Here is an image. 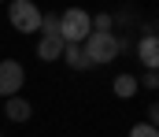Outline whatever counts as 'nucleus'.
<instances>
[{"instance_id":"f257e3e1","label":"nucleus","mask_w":159,"mask_h":137,"mask_svg":"<svg viewBox=\"0 0 159 137\" xmlns=\"http://www.w3.org/2000/svg\"><path fill=\"white\" fill-rule=\"evenodd\" d=\"M89 34H93V19H89V11L67 7V11L59 15V37H63L67 45H81Z\"/></svg>"},{"instance_id":"f03ea898","label":"nucleus","mask_w":159,"mask_h":137,"mask_svg":"<svg viewBox=\"0 0 159 137\" xmlns=\"http://www.w3.org/2000/svg\"><path fill=\"white\" fill-rule=\"evenodd\" d=\"M81 52H85V59H89L93 67H96V63H111L122 52V41L115 34H89V37L81 41Z\"/></svg>"},{"instance_id":"7ed1b4c3","label":"nucleus","mask_w":159,"mask_h":137,"mask_svg":"<svg viewBox=\"0 0 159 137\" xmlns=\"http://www.w3.org/2000/svg\"><path fill=\"white\" fill-rule=\"evenodd\" d=\"M7 19H11V26H15L19 34H37L41 30V11H37L34 0H11Z\"/></svg>"},{"instance_id":"20e7f679","label":"nucleus","mask_w":159,"mask_h":137,"mask_svg":"<svg viewBox=\"0 0 159 137\" xmlns=\"http://www.w3.org/2000/svg\"><path fill=\"white\" fill-rule=\"evenodd\" d=\"M22 82H26L22 63H19V59H4V63H0V96H19Z\"/></svg>"},{"instance_id":"39448f33","label":"nucleus","mask_w":159,"mask_h":137,"mask_svg":"<svg viewBox=\"0 0 159 137\" xmlns=\"http://www.w3.org/2000/svg\"><path fill=\"white\" fill-rule=\"evenodd\" d=\"M37 56L44 59V63H52V59H59V56H63V37H59V34H41Z\"/></svg>"},{"instance_id":"423d86ee","label":"nucleus","mask_w":159,"mask_h":137,"mask_svg":"<svg viewBox=\"0 0 159 137\" xmlns=\"http://www.w3.org/2000/svg\"><path fill=\"white\" fill-rule=\"evenodd\" d=\"M137 52H141V63H144L148 71L159 67V41H156V34H144L141 45H137Z\"/></svg>"},{"instance_id":"0eeeda50","label":"nucleus","mask_w":159,"mask_h":137,"mask_svg":"<svg viewBox=\"0 0 159 137\" xmlns=\"http://www.w3.org/2000/svg\"><path fill=\"white\" fill-rule=\"evenodd\" d=\"M30 111H34V107H30V100H22V96H11V100L4 104V115H7L11 122H26Z\"/></svg>"},{"instance_id":"6e6552de","label":"nucleus","mask_w":159,"mask_h":137,"mask_svg":"<svg viewBox=\"0 0 159 137\" xmlns=\"http://www.w3.org/2000/svg\"><path fill=\"white\" fill-rule=\"evenodd\" d=\"M63 56H67V63H70L74 71H89V67H93V63L85 59V52H81V45H67V41H63Z\"/></svg>"},{"instance_id":"1a4fd4ad","label":"nucleus","mask_w":159,"mask_h":137,"mask_svg":"<svg viewBox=\"0 0 159 137\" xmlns=\"http://www.w3.org/2000/svg\"><path fill=\"white\" fill-rule=\"evenodd\" d=\"M137 93V78L133 74H119L115 78V96H133Z\"/></svg>"},{"instance_id":"9d476101","label":"nucleus","mask_w":159,"mask_h":137,"mask_svg":"<svg viewBox=\"0 0 159 137\" xmlns=\"http://www.w3.org/2000/svg\"><path fill=\"white\" fill-rule=\"evenodd\" d=\"M89 19H93V34H111V22H115V19H111L107 11H104V15H89Z\"/></svg>"},{"instance_id":"9b49d317","label":"nucleus","mask_w":159,"mask_h":137,"mask_svg":"<svg viewBox=\"0 0 159 137\" xmlns=\"http://www.w3.org/2000/svg\"><path fill=\"white\" fill-rule=\"evenodd\" d=\"M129 137H159V130L144 122V126H133V130H129Z\"/></svg>"},{"instance_id":"f8f14e48","label":"nucleus","mask_w":159,"mask_h":137,"mask_svg":"<svg viewBox=\"0 0 159 137\" xmlns=\"http://www.w3.org/2000/svg\"><path fill=\"white\" fill-rule=\"evenodd\" d=\"M144 85H148V89H156V85H159V74H156V71H148V74H144Z\"/></svg>"},{"instance_id":"ddd939ff","label":"nucleus","mask_w":159,"mask_h":137,"mask_svg":"<svg viewBox=\"0 0 159 137\" xmlns=\"http://www.w3.org/2000/svg\"><path fill=\"white\" fill-rule=\"evenodd\" d=\"M156 119H159V107H156V104H148V126H156Z\"/></svg>"},{"instance_id":"4468645a","label":"nucleus","mask_w":159,"mask_h":137,"mask_svg":"<svg viewBox=\"0 0 159 137\" xmlns=\"http://www.w3.org/2000/svg\"><path fill=\"white\" fill-rule=\"evenodd\" d=\"M0 4H4V0H0Z\"/></svg>"}]
</instances>
